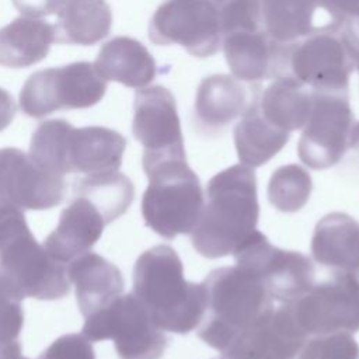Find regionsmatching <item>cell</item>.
I'll return each instance as SVG.
<instances>
[{"mask_svg": "<svg viewBox=\"0 0 359 359\" xmlns=\"http://www.w3.org/2000/svg\"><path fill=\"white\" fill-rule=\"evenodd\" d=\"M0 271L25 297L56 300L70 293L66 264L31 233L22 210L0 199Z\"/></svg>", "mask_w": 359, "mask_h": 359, "instance_id": "5", "label": "cell"}, {"mask_svg": "<svg viewBox=\"0 0 359 359\" xmlns=\"http://www.w3.org/2000/svg\"><path fill=\"white\" fill-rule=\"evenodd\" d=\"M132 132L143 146V154L187 156L175 98L163 86L136 91Z\"/></svg>", "mask_w": 359, "mask_h": 359, "instance_id": "15", "label": "cell"}, {"mask_svg": "<svg viewBox=\"0 0 359 359\" xmlns=\"http://www.w3.org/2000/svg\"><path fill=\"white\" fill-rule=\"evenodd\" d=\"M126 139L116 130L104 126H84L67 130L65 140V174L81 172L86 175L118 171Z\"/></svg>", "mask_w": 359, "mask_h": 359, "instance_id": "19", "label": "cell"}, {"mask_svg": "<svg viewBox=\"0 0 359 359\" xmlns=\"http://www.w3.org/2000/svg\"><path fill=\"white\" fill-rule=\"evenodd\" d=\"M94 67L105 81H118L130 88L149 86L157 74L151 53L130 36H115L108 41L100 49Z\"/></svg>", "mask_w": 359, "mask_h": 359, "instance_id": "22", "label": "cell"}, {"mask_svg": "<svg viewBox=\"0 0 359 359\" xmlns=\"http://www.w3.org/2000/svg\"><path fill=\"white\" fill-rule=\"evenodd\" d=\"M259 205L251 167L231 165L210 178L206 202L191 231L196 252L215 259L234 251L257 230Z\"/></svg>", "mask_w": 359, "mask_h": 359, "instance_id": "1", "label": "cell"}, {"mask_svg": "<svg viewBox=\"0 0 359 359\" xmlns=\"http://www.w3.org/2000/svg\"><path fill=\"white\" fill-rule=\"evenodd\" d=\"M236 265L252 272L273 302L290 304L314 285V265L299 251L273 247L255 230L236 251Z\"/></svg>", "mask_w": 359, "mask_h": 359, "instance_id": "9", "label": "cell"}, {"mask_svg": "<svg viewBox=\"0 0 359 359\" xmlns=\"http://www.w3.org/2000/svg\"><path fill=\"white\" fill-rule=\"evenodd\" d=\"M56 42L94 45L104 39L112 25V11L105 0H56Z\"/></svg>", "mask_w": 359, "mask_h": 359, "instance_id": "23", "label": "cell"}, {"mask_svg": "<svg viewBox=\"0 0 359 359\" xmlns=\"http://www.w3.org/2000/svg\"><path fill=\"white\" fill-rule=\"evenodd\" d=\"M317 3L330 14L331 22L345 29L359 45V0H317Z\"/></svg>", "mask_w": 359, "mask_h": 359, "instance_id": "32", "label": "cell"}, {"mask_svg": "<svg viewBox=\"0 0 359 359\" xmlns=\"http://www.w3.org/2000/svg\"><path fill=\"white\" fill-rule=\"evenodd\" d=\"M107 91V81L93 63L76 62L62 67L35 72L20 93L22 112L43 118L60 109H81L98 104Z\"/></svg>", "mask_w": 359, "mask_h": 359, "instance_id": "8", "label": "cell"}, {"mask_svg": "<svg viewBox=\"0 0 359 359\" xmlns=\"http://www.w3.org/2000/svg\"><path fill=\"white\" fill-rule=\"evenodd\" d=\"M348 146H349V149H353L355 151L359 153V122H355L352 125Z\"/></svg>", "mask_w": 359, "mask_h": 359, "instance_id": "35", "label": "cell"}, {"mask_svg": "<svg viewBox=\"0 0 359 359\" xmlns=\"http://www.w3.org/2000/svg\"><path fill=\"white\" fill-rule=\"evenodd\" d=\"M310 250L318 264L355 273L359 269V223L341 212L324 216L316 224Z\"/></svg>", "mask_w": 359, "mask_h": 359, "instance_id": "21", "label": "cell"}, {"mask_svg": "<svg viewBox=\"0 0 359 359\" xmlns=\"http://www.w3.org/2000/svg\"><path fill=\"white\" fill-rule=\"evenodd\" d=\"M112 223L107 212L88 195L74 191L62 210L56 229L45 238L43 247L62 264L88 252Z\"/></svg>", "mask_w": 359, "mask_h": 359, "instance_id": "18", "label": "cell"}, {"mask_svg": "<svg viewBox=\"0 0 359 359\" xmlns=\"http://www.w3.org/2000/svg\"><path fill=\"white\" fill-rule=\"evenodd\" d=\"M261 95L259 83L243 81L230 74H210L198 86L194 115L206 135L223 132L241 118Z\"/></svg>", "mask_w": 359, "mask_h": 359, "instance_id": "17", "label": "cell"}, {"mask_svg": "<svg viewBox=\"0 0 359 359\" xmlns=\"http://www.w3.org/2000/svg\"><path fill=\"white\" fill-rule=\"evenodd\" d=\"M310 105V91L292 74L278 77L258 100V108L264 118L289 133L304 126Z\"/></svg>", "mask_w": 359, "mask_h": 359, "instance_id": "26", "label": "cell"}, {"mask_svg": "<svg viewBox=\"0 0 359 359\" xmlns=\"http://www.w3.org/2000/svg\"><path fill=\"white\" fill-rule=\"evenodd\" d=\"M311 105L297 143L299 158L313 170L335 165L349 149L353 112L349 93L310 91Z\"/></svg>", "mask_w": 359, "mask_h": 359, "instance_id": "11", "label": "cell"}, {"mask_svg": "<svg viewBox=\"0 0 359 359\" xmlns=\"http://www.w3.org/2000/svg\"><path fill=\"white\" fill-rule=\"evenodd\" d=\"M359 345L351 334L316 337L304 344L297 359H358Z\"/></svg>", "mask_w": 359, "mask_h": 359, "instance_id": "30", "label": "cell"}, {"mask_svg": "<svg viewBox=\"0 0 359 359\" xmlns=\"http://www.w3.org/2000/svg\"><path fill=\"white\" fill-rule=\"evenodd\" d=\"M226 62L234 77L259 83L289 73V59L293 45L272 39L259 28H240L222 36Z\"/></svg>", "mask_w": 359, "mask_h": 359, "instance_id": "16", "label": "cell"}, {"mask_svg": "<svg viewBox=\"0 0 359 359\" xmlns=\"http://www.w3.org/2000/svg\"><path fill=\"white\" fill-rule=\"evenodd\" d=\"M67 276L76 287L77 304L84 317L121 296L125 286L118 266L93 251L70 261Z\"/></svg>", "mask_w": 359, "mask_h": 359, "instance_id": "20", "label": "cell"}, {"mask_svg": "<svg viewBox=\"0 0 359 359\" xmlns=\"http://www.w3.org/2000/svg\"><path fill=\"white\" fill-rule=\"evenodd\" d=\"M149 187L142 198L144 223L158 236L172 240L191 234L203 208V191L187 156L160 154L142 157Z\"/></svg>", "mask_w": 359, "mask_h": 359, "instance_id": "3", "label": "cell"}, {"mask_svg": "<svg viewBox=\"0 0 359 359\" xmlns=\"http://www.w3.org/2000/svg\"><path fill=\"white\" fill-rule=\"evenodd\" d=\"M311 189L310 174L297 164H287L272 172L268 184V199L275 209L293 213L307 203Z\"/></svg>", "mask_w": 359, "mask_h": 359, "instance_id": "29", "label": "cell"}, {"mask_svg": "<svg viewBox=\"0 0 359 359\" xmlns=\"http://www.w3.org/2000/svg\"><path fill=\"white\" fill-rule=\"evenodd\" d=\"M307 337L294 321L289 304L272 307L243 331L219 359H294Z\"/></svg>", "mask_w": 359, "mask_h": 359, "instance_id": "14", "label": "cell"}, {"mask_svg": "<svg viewBox=\"0 0 359 359\" xmlns=\"http://www.w3.org/2000/svg\"><path fill=\"white\" fill-rule=\"evenodd\" d=\"M352 276H353V279L356 280V283H358V286H359V269H358L355 273H352Z\"/></svg>", "mask_w": 359, "mask_h": 359, "instance_id": "36", "label": "cell"}, {"mask_svg": "<svg viewBox=\"0 0 359 359\" xmlns=\"http://www.w3.org/2000/svg\"><path fill=\"white\" fill-rule=\"evenodd\" d=\"M15 112L17 107L13 95L4 88H0V132L11 123V121L15 116Z\"/></svg>", "mask_w": 359, "mask_h": 359, "instance_id": "34", "label": "cell"}, {"mask_svg": "<svg viewBox=\"0 0 359 359\" xmlns=\"http://www.w3.org/2000/svg\"><path fill=\"white\" fill-rule=\"evenodd\" d=\"M356 67H358V72H359V52H358V56H356Z\"/></svg>", "mask_w": 359, "mask_h": 359, "instance_id": "37", "label": "cell"}, {"mask_svg": "<svg viewBox=\"0 0 359 359\" xmlns=\"http://www.w3.org/2000/svg\"><path fill=\"white\" fill-rule=\"evenodd\" d=\"M202 285L206 309L196 334L220 352L273 307L261 279L238 265L213 269Z\"/></svg>", "mask_w": 359, "mask_h": 359, "instance_id": "4", "label": "cell"}, {"mask_svg": "<svg viewBox=\"0 0 359 359\" xmlns=\"http://www.w3.org/2000/svg\"><path fill=\"white\" fill-rule=\"evenodd\" d=\"M156 45H181L189 55L209 57L222 43L217 7L209 0H165L149 24Z\"/></svg>", "mask_w": 359, "mask_h": 359, "instance_id": "12", "label": "cell"}, {"mask_svg": "<svg viewBox=\"0 0 359 359\" xmlns=\"http://www.w3.org/2000/svg\"><path fill=\"white\" fill-rule=\"evenodd\" d=\"M359 45L335 24L314 28L290 52L289 73L311 91L349 93Z\"/></svg>", "mask_w": 359, "mask_h": 359, "instance_id": "6", "label": "cell"}, {"mask_svg": "<svg viewBox=\"0 0 359 359\" xmlns=\"http://www.w3.org/2000/svg\"><path fill=\"white\" fill-rule=\"evenodd\" d=\"M259 29L276 42L293 45L307 36L313 25L317 0H252Z\"/></svg>", "mask_w": 359, "mask_h": 359, "instance_id": "25", "label": "cell"}, {"mask_svg": "<svg viewBox=\"0 0 359 359\" xmlns=\"http://www.w3.org/2000/svg\"><path fill=\"white\" fill-rule=\"evenodd\" d=\"M289 306L307 338L359 331V286L351 273L335 271Z\"/></svg>", "mask_w": 359, "mask_h": 359, "instance_id": "10", "label": "cell"}, {"mask_svg": "<svg viewBox=\"0 0 359 359\" xmlns=\"http://www.w3.org/2000/svg\"><path fill=\"white\" fill-rule=\"evenodd\" d=\"M83 334L93 341L112 339L119 359H161L168 338L133 293L118 296L84 317Z\"/></svg>", "mask_w": 359, "mask_h": 359, "instance_id": "7", "label": "cell"}, {"mask_svg": "<svg viewBox=\"0 0 359 359\" xmlns=\"http://www.w3.org/2000/svg\"><path fill=\"white\" fill-rule=\"evenodd\" d=\"M65 189L63 177L41 167L29 153L0 149V199L21 210H45L63 201Z\"/></svg>", "mask_w": 359, "mask_h": 359, "instance_id": "13", "label": "cell"}, {"mask_svg": "<svg viewBox=\"0 0 359 359\" xmlns=\"http://www.w3.org/2000/svg\"><path fill=\"white\" fill-rule=\"evenodd\" d=\"M24 294L0 271V359H21L20 334L24 324Z\"/></svg>", "mask_w": 359, "mask_h": 359, "instance_id": "28", "label": "cell"}, {"mask_svg": "<svg viewBox=\"0 0 359 359\" xmlns=\"http://www.w3.org/2000/svg\"><path fill=\"white\" fill-rule=\"evenodd\" d=\"M259 100V98H258ZM258 100L234 128V146L241 164L251 168L266 164L289 142L290 133L268 122L258 108Z\"/></svg>", "mask_w": 359, "mask_h": 359, "instance_id": "27", "label": "cell"}, {"mask_svg": "<svg viewBox=\"0 0 359 359\" xmlns=\"http://www.w3.org/2000/svg\"><path fill=\"white\" fill-rule=\"evenodd\" d=\"M14 7L29 18H38L43 15L55 14L56 0H11Z\"/></svg>", "mask_w": 359, "mask_h": 359, "instance_id": "33", "label": "cell"}, {"mask_svg": "<svg viewBox=\"0 0 359 359\" xmlns=\"http://www.w3.org/2000/svg\"><path fill=\"white\" fill-rule=\"evenodd\" d=\"M133 294L161 330L175 334L198 328L206 309L203 285L184 278L178 254L165 244L149 248L136 259Z\"/></svg>", "mask_w": 359, "mask_h": 359, "instance_id": "2", "label": "cell"}, {"mask_svg": "<svg viewBox=\"0 0 359 359\" xmlns=\"http://www.w3.org/2000/svg\"><path fill=\"white\" fill-rule=\"evenodd\" d=\"M38 359H95L91 341L81 334H66L55 339Z\"/></svg>", "mask_w": 359, "mask_h": 359, "instance_id": "31", "label": "cell"}, {"mask_svg": "<svg viewBox=\"0 0 359 359\" xmlns=\"http://www.w3.org/2000/svg\"><path fill=\"white\" fill-rule=\"evenodd\" d=\"M56 42L55 25L45 20L18 17L0 28V65L20 69L46 57Z\"/></svg>", "mask_w": 359, "mask_h": 359, "instance_id": "24", "label": "cell"}, {"mask_svg": "<svg viewBox=\"0 0 359 359\" xmlns=\"http://www.w3.org/2000/svg\"><path fill=\"white\" fill-rule=\"evenodd\" d=\"M21 359H27V358H21Z\"/></svg>", "mask_w": 359, "mask_h": 359, "instance_id": "38", "label": "cell"}]
</instances>
